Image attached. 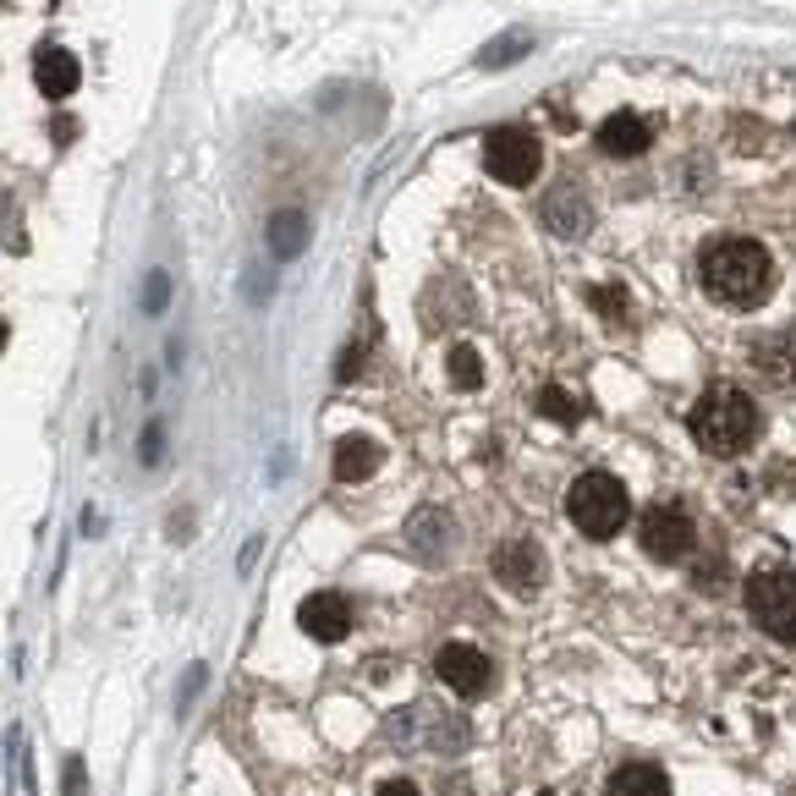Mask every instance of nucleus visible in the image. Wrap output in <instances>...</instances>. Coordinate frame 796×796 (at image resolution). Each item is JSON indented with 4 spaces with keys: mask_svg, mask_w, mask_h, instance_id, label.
Listing matches in <instances>:
<instances>
[{
    "mask_svg": "<svg viewBox=\"0 0 796 796\" xmlns=\"http://www.w3.org/2000/svg\"><path fill=\"white\" fill-rule=\"evenodd\" d=\"M697 281L726 308H763L774 292V258L753 236H720L697 253Z\"/></svg>",
    "mask_w": 796,
    "mask_h": 796,
    "instance_id": "obj_1",
    "label": "nucleus"
},
{
    "mask_svg": "<svg viewBox=\"0 0 796 796\" xmlns=\"http://www.w3.org/2000/svg\"><path fill=\"white\" fill-rule=\"evenodd\" d=\"M686 428H692V439H697V451H709V457H742L753 439H758V428H763V412L753 407L747 390H736V385H709V390L692 401Z\"/></svg>",
    "mask_w": 796,
    "mask_h": 796,
    "instance_id": "obj_2",
    "label": "nucleus"
},
{
    "mask_svg": "<svg viewBox=\"0 0 796 796\" xmlns=\"http://www.w3.org/2000/svg\"><path fill=\"white\" fill-rule=\"evenodd\" d=\"M566 516L582 539H615L632 516V495L615 473H582L572 489H566Z\"/></svg>",
    "mask_w": 796,
    "mask_h": 796,
    "instance_id": "obj_3",
    "label": "nucleus"
},
{
    "mask_svg": "<svg viewBox=\"0 0 796 796\" xmlns=\"http://www.w3.org/2000/svg\"><path fill=\"white\" fill-rule=\"evenodd\" d=\"M747 615L774 643H796V572H758L747 582Z\"/></svg>",
    "mask_w": 796,
    "mask_h": 796,
    "instance_id": "obj_4",
    "label": "nucleus"
},
{
    "mask_svg": "<svg viewBox=\"0 0 796 796\" xmlns=\"http://www.w3.org/2000/svg\"><path fill=\"white\" fill-rule=\"evenodd\" d=\"M484 165H489L495 182L527 188V182L539 176V165H544V143H539L534 127H495V132L484 138Z\"/></svg>",
    "mask_w": 796,
    "mask_h": 796,
    "instance_id": "obj_5",
    "label": "nucleus"
},
{
    "mask_svg": "<svg viewBox=\"0 0 796 796\" xmlns=\"http://www.w3.org/2000/svg\"><path fill=\"white\" fill-rule=\"evenodd\" d=\"M638 539H643V550H649L654 561L676 566V561H686L692 544H697V522H692V511H686L681 500H659V505L643 511Z\"/></svg>",
    "mask_w": 796,
    "mask_h": 796,
    "instance_id": "obj_6",
    "label": "nucleus"
},
{
    "mask_svg": "<svg viewBox=\"0 0 796 796\" xmlns=\"http://www.w3.org/2000/svg\"><path fill=\"white\" fill-rule=\"evenodd\" d=\"M434 676L446 681L457 697H484V692L495 686V665H489V654L473 649V643H446V649L434 654Z\"/></svg>",
    "mask_w": 796,
    "mask_h": 796,
    "instance_id": "obj_7",
    "label": "nucleus"
},
{
    "mask_svg": "<svg viewBox=\"0 0 796 796\" xmlns=\"http://www.w3.org/2000/svg\"><path fill=\"white\" fill-rule=\"evenodd\" d=\"M297 627H303L313 643H341V638L351 632V604H346V593H335V588L308 593V599L297 604Z\"/></svg>",
    "mask_w": 796,
    "mask_h": 796,
    "instance_id": "obj_8",
    "label": "nucleus"
},
{
    "mask_svg": "<svg viewBox=\"0 0 796 796\" xmlns=\"http://www.w3.org/2000/svg\"><path fill=\"white\" fill-rule=\"evenodd\" d=\"M495 577L511 588V593H539L544 582V550L534 539H511L495 550Z\"/></svg>",
    "mask_w": 796,
    "mask_h": 796,
    "instance_id": "obj_9",
    "label": "nucleus"
},
{
    "mask_svg": "<svg viewBox=\"0 0 796 796\" xmlns=\"http://www.w3.org/2000/svg\"><path fill=\"white\" fill-rule=\"evenodd\" d=\"M544 226H550L555 236H582V231L593 226L588 193H582L577 182H555V188L544 193Z\"/></svg>",
    "mask_w": 796,
    "mask_h": 796,
    "instance_id": "obj_10",
    "label": "nucleus"
},
{
    "mask_svg": "<svg viewBox=\"0 0 796 796\" xmlns=\"http://www.w3.org/2000/svg\"><path fill=\"white\" fill-rule=\"evenodd\" d=\"M401 539H407V550L418 555V561H446V550H451V516L446 511H434V505H423V511H412L407 516V527H401Z\"/></svg>",
    "mask_w": 796,
    "mask_h": 796,
    "instance_id": "obj_11",
    "label": "nucleus"
},
{
    "mask_svg": "<svg viewBox=\"0 0 796 796\" xmlns=\"http://www.w3.org/2000/svg\"><path fill=\"white\" fill-rule=\"evenodd\" d=\"M609 159H638L649 143H654V132H649V121L638 116V111H615V116H604L599 121V138H593Z\"/></svg>",
    "mask_w": 796,
    "mask_h": 796,
    "instance_id": "obj_12",
    "label": "nucleus"
},
{
    "mask_svg": "<svg viewBox=\"0 0 796 796\" xmlns=\"http://www.w3.org/2000/svg\"><path fill=\"white\" fill-rule=\"evenodd\" d=\"M34 82H39V94H44V100H66V94H77L82 72H77V61H72L66 50L44 44V50L34 55Z\"/></svg>",
    "mask_w": 796,
    "mask_h": 796,
    "instance_id": "obj_13",
    "label": "nucleus"
},
{
    "mask_svg": "<svg viewBox=\"0 0 796 796\" xmlns=\"http://www.w3.org/2000/svg\"><path fill=\"white\" fill-rule=\"evenodd\" d=\"M380 462H385V451L374 446L369 434H346L341 446H335V478H341V484H363V478H374Z\"/></svg>",
    "mask_w": 796,
    "mask_h": 796,
    "instance_id": "obj_14",
    "label": "nucleus"
},
{
    "mask_svg": "<svg viewBox=\"0 0 796 796\" xmlns=\"http://www.w3.org/2000/svg\"><path fill=\"white\" fill-rule=\"evenodd\" d=\"M753 363H758L769 380L791 385V380H796V335H791V330H780V335H758V341H753Z\"/></svg>",
    "mask_w": 796,
    "mask_h": 796,
    "instance_id": "obj_15",
    "label": "nucleus"
},
{
    "mask_svg": "<svg viewBox=\"0 0 796 796\" xmlns=\"http://www.w3.org/2000/svg\"><path fill=\"white\" fill-rule=\"evenodd\" d=\"M604 796H670V780L659 763H621L609 774Z\"/></svg>",
    "mask_w": 796,
    "mask_h": 796,
    "instance_id": "obj_16",
    "label": "nucleus"
},
{
    "mask_svg": "<svg viewBox=\"0 0 796 796\" xmlns=\"http://www.w3.org/2000/svg\"><path fill=\"white\" fill-rule=\"evenodd\" d=\"M303 242H308V220H303L297 209H281V215L270 220V247H275L281 258H297Z\"/></svg>",
    "mask_w": 796,
    "mask_h": 796,
    "instance_id": "obj_17",
    "label": "nucleus"
},
{
    "mask_svg": "<svg viewBox=\"0 0 796 796\" xmlns=\"http://www.w3.org/2000/svg\"><path fill=\"white\" fill-rule=\"evenodd\" d=\"M451 385L457 390H478L484 385V358L473 346H451Z\"/></svg>",
    "mask_w": 796,
    "mask_h": 796,
    "instance_id": "obj_18",
    "label": "nucleus"
},
{
    "mask_svg": "<svg viewBox=\"0 0 796 796\" xmlns=\"http://www.w3.org/2000/svg\"><path fill=\"white\" fill-rule=\"evenodd\" d=\"M539 412L555 418V423H577V418H582V401H577L572 390H561V385H544V390H539Z\"/></svg>",
    "mask_w": 796,
    "mask_h": 796,
    "instance_id": "obj_19",
    "label": "nucleus"
},
{
    "mask_svg": "<svg viewBox=\"0 0 796 796\" xmlns=\"http://www.w3.org/2000/svg\"><path fill=\"white\" fill-rule=\"evenodd\" d=\"M588 303H593L599 319H609V324H621V319H627V292L615 286V281H609V286H588Z\"/></svg>",
    "mask_w": 796,
    "mask_h": 796,
    "instance_id": "obj_20",
    "label": "nucleus"
},
{
    "mask_svg": "<svg viewBox=\"0 0 796 796\" xmlns=\"http://www.w3.org/2000/svg\"><path fill=\"white\" fill-rule=\"evenodd\" d=\"M516 44H527V39H522V34H511V39H500V44H489V50H484V66H505V61H516V55H511Z\"/></svg>",
    "mask_w": 796,
    "mask_h": 796,
    "instance_id": "obj_21",
    "label": "nucleus"
},
{
    "mask_svg": "<svg viewBox=\"0 0 796 796\" xmlns=\"http://www.w3.org/2000/svg\"><path fill=\"white\" fill-rule=\"evenodd\" d=\"M61 785H66V796H82V791H88V774H82V758H66V780H61Z\"/></svg>",
    "mask_w": 796,
    "mask_h": 796,
    "instance_id": "obj_22",
    "label": "nucleus"
},
{
    "mask_svg": "<svg viewBox=\"0 0 796 796\" xmlns=\"http://www.w3.org/2000/svg\"><path fill=\"white\" fill-rule=\"evenodd\" d=\"M358 369H363V346H346V351H341V363H335V380H351Z\"/></svg>",
    "mask_w": 796,
    "mask_h": 796,
    "instance_id": "obj_23",
    "label": "nucleus"
},
{
    "mask_svg": "<svg viewBox=\"0 0 796 796\" xmlns=\"http://www.w3.org/2000/svg\"><path fill=\"white\" fill-rule=\"evenodd\" d=\"M380 796H423V791H418L412 780H385V785H380Z\"/></svg>",
    "mask_w": 796,
    "mask_h": 796,
    "instance_id": "obj_24",
    "label": "nucleus"
},
{
    "mask_svg": "<svg viewBox=\"0 0 796 796\" xmlns=\"http://www.w3.org/2000/svg\"><path fill=\"white\" fill-rule=\"evenodd\" d=\"M143 457L159 462V423H149V434H143Z\"/></svg>",
    "mask_w": 796,
    "mask_h": 796,
    "instance_id": "obj_25",
    "label": "nucleus"
},
{
    "mask_svg": "<svg viewBox=\"0 0 796 796\" xmlns=\"http://www.w3.org/2000/svg\"><path fill=\"white\" fill-rule=\"evenodd\" d=\"M159 303H165V275L149 281V308H159Z\"/></svg>",
    "mask_w": 796,
    "mask_h": 796,
    "instance_id": "obj_26",
    "label": "nucleus"
},
{
    "mask_svg": "<svg viewBox=\"0 0 796 796\" xmlns=\"http://www.w3.org/2000/svg\"><path fill=\"white\" fill-rule=\"evenodd\" d=\"M7 341H12V330H7V319H0V351H7Z\"/></svg>",
    "mask_w": 796,
    "mask_h": 796,
    "instance_id": "obj_27",
    "label": "nucleus"
},
{
    "mask_svg": "<svg viewBox=\"0 0 796 796\" xmlns=\"http://www.w3.org/2000/svg\"><path fill=\"white\" fill-rule=\"evenodd\" d=\"M544 796H561V791H544Z\"/></svg>",
    "mask_w": 796,
    "mask_h": 796,
    "instance_id": "obj_28",
    "label": "nucleus"
}]
</instances>
